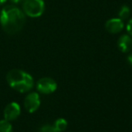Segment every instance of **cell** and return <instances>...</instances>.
Returning a JSON list of instances; mask_svg holds the SVG:
<instances>
[{"mask_svg":"<svg viewBox=\"0 0 132 132\" xmlns=\"http://www.w3.org/2000/svg\"><path fill=\"white\" fill-rule=\"evenodd\" d=\"M26 23L24 13L18 7L6 6L0 13V24L3 30L8 35H15L22 30Z\"/></svg>","mask_w":132,"mask_h":132,"instance_id":"6da1fadb","label":"cell"},{"mask_svg":"<svg viewBox=\"0 0 132 132\" xmlns=\"http://www.w3.org/2000/svg\"><path fill=\"white\" fill-rule=\"evenodd\" d=\"M6 81L9 86L21 93L27 92L33 88L34 79L28 72L19 69H13L6 74Z\"/></svg>","mask_w":132,"mask_h":132,"instance_id":"7a4b0ae2","label":"cell"},{"mask_svg":"<svg viewBox=\"0 0 132 132\" xmlns=\"http://www.w3.org/2000/svg\"><path fill=\"white\" fill-rule=\"evenodd\" d=\"M24 13L30 17H39L44 12V0H24L23 4Z\"/></svg>","mask_w":132,"mask_h":132,"instance_id":"3957f363","label":"cell"},{"mask_svg":"<svg viewBox=\"0 0 132 132\" xmlns=\"http://www.w3.org/2000/svg\"><path fill=\"white\" fill-rule=\"evenodd\" d=\"M57 82L50 77H43L36 82V89L42 94H52L57 90Z\"/></svg>","mask_w":132,"mask_h":132,"instance_id":"277c9868","label":"cell"},{"mask_svg":"<svg viewBox=\"0 0 132 132\" xmlns=\"http://www.w3.org/2000/svg\"><path fill=\"white\" fill-rule=\"evenodd\" d=\"M41 104L40 96L37 92H30L24 101V105L26 110L29 113H34L39 109Z\"/></svg>","mask_w":132,"mask_h":132,"instance_id":"5b68a950","label":"cell"},{"mask_svg":"<svg viewBox=\"0 0 132 132\" xmlns=\"http://www.w3.org/2000/svg\"><path fill=\"white\" fill-rule=\"evenodd\" d=\"M21 113L20 106L17 102H11L5 108L4 118L6 120L12 121L16 119Z\"/></svg>","mask_w":132,"mask_h":132,"instance_id":"8992f818","label":"cell"},{"mask_svg":"<svg viewBox=\"0 0 132 132\" xmlns=\"http://www.w3.org/2000/svg\"><path fill=\"white\" fill-rule=\"evenodd\" d=\"M105 28H106L108 33L112 34V35L119 34L124 28V22L119 17L118 18L109 19L106 22V24H105Z\"/></svg>","mask_w":132,"mask_h":132,"instance_id":"52a82bcc","label":"cell"},{"mask_svg":"<svg viewBox=\"0 0 132 132\" xmlns=\"http://www.w3.org/2000/svg\"><path fill=\"white\" fill-rule=\"evenodd\" d=\"M118 48L122 53H128L132 49V37L129 35H123L118 40Z\"/></svg>","mask_w":132,"mask_h":132,"instance_id":"ba28073f","label":"cell"},{"mask_svg":"<svg viewBox=\"0 0 132 132\" xmlns=\"http://www.w3.org/2000/svg\"><path fill=\"white\" fill-rule=\"evenodd\" d=\"M53 126L57 132H63L64 130L67 128L68 122H67V120H66L65 119H63V118H60V119H57L56 120L54 121Z\"/></svg>","mask_w":132,"mask_h":132,"instance_id":"9c48e42d","label":"cell"},{"mask_svg":"<svg viewBox=\"0 0 132 132\" xmlns=\"http://www.w3.org/2000/svg\"><path fill=\"white\" fill-rule=\"evenodd\" d=\"M130 15V9L128 6H122L119 11V18L121 20H125V19L128 18Z\"/></svg>","mask_w":132,"mask_h":132,"instance_id":"30bf717a","label":"cell"},{"mask_svg":"<svg viewBox=\"0 0 132 132\" xmlns=\"http://www.w3.org/2000/svg\"><path fill=\"white\" fill-rule=\"evenodd\" d=\"M13 128L12 125L10 124L9 121L6 120H0V132H12Z\"/></svg>","mask_w":132,"mask_h":132,"instance_id":"8fae6325","label":"cell"},{"mask_svg":"<svg viewBox=\"0 0 132 132\" xmlns=\"http://www.w3.org/2000/svg\"><path fill=\"white\" fill-rule=\"evenodd\" d=\"M38 132H57L53 125H44L39 128Z\"/></svg>","mask_w":132,"mask_h":132,"instance_id":"7c38bea8","label":"cell"},{"mask_svg":"<svg viewBox=\"0 0 132 132\" xmlns=\"http://www.w3.org/2000/svg\"><path fill=\"white\" fill-rule=\"evenodd\" d=\"M127 32H128V35L132 37V18L130 19L128 22V24H127Z\"/></svg>","mask_w":132,"mask_h":132,"instance_id":"4fadbf2b","label":"cell"},{"mask_svg":"<svg viewBox=\"0 0 132 132\" xmlns=\"http://www.w3.org/2000/svg\"><path fill=\"white\" fill-rule=\"evenodd\" d=\"M128 62L132 65V53L128 55Z\"/></svg>","mask_w":132,"mask_h":132,"instance_id":"5bb4252c","label":"cell"},{"mask_svg":"<svg viewBox=\"0 0 132 132\" xmlns=\"http://www.w3.org/2000/svg\"><path fill=\"white\" fill-rule=\"evenodd\" d=\"M6 2V0H0V5H3Z\"/></svg>","mask_w":132,"mask_h":132,"instance_id":"9a60e30c","label":"cell"},{"mask_svg":"<svg viewBox=\"0 0 132 132\" xmlns=\"http://www.w3.org/2000/svg\"><path fill=\"white\" fill-rule=\"evenodd\" d=\"M11 1L13 3H18V2H20V1H22V0H11Z\"/></svg>","mask_w":132,"mask_h":132,"instance_id":"2e32d148","label":"cell"}]
</instances>
